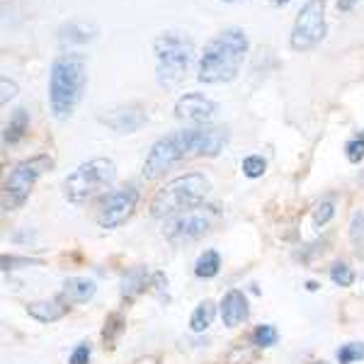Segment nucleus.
<instances>
[{
    "instance_id": "1",
    "label": "nucleus",
    "mask_w": 364,
    "mask_h": 364,
    "mask_svg": "<svg viewBox=\"0 0 364 364\" xmlns=\"http://www.w3.org/2000/svg\"><path fill=\"white\" fill-rule=\"evenodd\" d=\"M226 146V132L221 127H192V129H180L168 136L158 139L151 146L149 156L144 161V178L156 180L161 178L166 170H170L178 163L187 161L195 156H207L214 158L221 154V149Z\"/></svg>"
},
{
    "instance_id": "2",
    "label": "nucleus",
    "mask_w": 364,
    "mask_h": 364,
    "mask_svg": "<svg viewBox=\"0 0 364 364\" xmlns=\"http://www.w3.org/2000/svg\"><path fill=\"white\" fill-rule=\"evenodd\" d=\"M250 49L248 34L240 27H226L204 44L199 56L197 80L199 83H228L238 75Z\"/></svg>"
},
{
    "instance_id": "3",
    "label": "nucleus",
    "mask_w": 364,
    "mask_h": 364,
    "mask_svg": "<svg viewBox=\"0 0 364 364\" xmlns=\"http://www.w3.org/2000/svg\"><path fill=\"white\" fill-rule=\"evenodd\" d=\"M87 85V58L78 51H68L54 58L49 68V105L58 122L68 119L83 100Z\"/></svg>"
},
{
    "instance_id": "4",
    "label": "nucleus",
    "mask_w": 364,
    "mask_h": 364,
    "mask_svg": "<svg viewBox=\"0 0 364 364\" xmlns=\"http://www.w3.org/2000/svg\"><path fill=\"white\" fill-rule=\"evenodd\" d=\"M209 190H211V182L207 175L202 173L180 175V178L166 182L156 192L154 202H151V216H156V219H173V216L195 211L207 199Z\"/></svg>"
},
{
    "instance_id": "5",
    "label": "nucleus",
    "mask_w": 364,
    "mask_h": 364,
    "mask_svg": "<svg viewBox=\"0 0 364 364\" xmlns=\"http://www.w3.org/2000/svg\"><path fill=\"white\" fill-rule=\"evenodd\" d=\"M156 80L161 87H178L187 78L195 58V44L182 32H163L154 42Z\"/></svg>"
},
{
    "instance_id": "6",
    "label": "nucleus",
    "mask_w": 364,
    "mask_h": 364,
    "mask_svg": "<svg viewBox=\"0 0 364 364\" xmlns=\"http://www.w3.org/2000/svg\"><path fill=\"white\" fill-rule=\"evenodd\" d=\"M117 180V166L112 158H92L68 175L63 182V195L68 202L83 204L100 192L109 190Z\"/></svg>"
},
{
    "instance_id": "7",
    "label": "nucleus",
    "mask_w": 364,
    "mask_h": 364,
    "mask_svg": "<svg viewBox=\"0 0 364 364\" xmlns=\"http://www.w3.org/2000/svg\"><path fill=\"white\" fill-rule=\"evenodd\" d=\"M54 168V161H51L46 154L32 156L27 161H20L17 166L10 170L8 178H5L3 185V209L5 211H15L20 209L22 204L27 202L29 192H32L34 182H37L46 170Z\"/></svg>"
},
{
    "instance_id": "8",
    "label": "nucleus",
    "mask_w": 364,
    "mask_h": 364,
    "mask_svg": "<svg viewBox=\"0 0 364 364\" xmlns=\"http://www.w3.org/2000/svg\"><path fill=\"white\" fill-rule=\"evenodd\" d=\"M328 32L326 25V0H306L299 10L294 27H291L289 44L294 51H311L316 49Z\"/></svg>"
},
{
    "instance_id": "9",
    "label": "nucleus",
    "mask_w": 364,
    "mask_h": 364,
    "mask_svg": "<svg viewBox=\"0 0 364 364\" xmlns=\"http://www.w3.org/2000/svg\"><path fill=\"white\" fill-rule=\"evenodd\" d=\"M136 204H139V190L134 185H124V187H119V190L109 192V195L105 197L102 207H100V211H97L100 228L122 226L129 216L134 214Z\"/></svg>"
},
{
    "instance_id": "10",
    "label": "nucleus",
    "mask_w": 364,
    "mask_h": 364,
    "mask_svg": "<svg viewBox=\"0 0 364 364\" xmlns=\"http://www.w3.org/2000/svg\"><path fill=\"white\" fill-rule=\"evenodd\" d=\"M211 226V216L207 211H187V214H180V216H173V219L166 221V233L168 240L173 243H185V240H195L199 238L202 233H207Z\"/></svg>"
},
{
    "instance_id": "11",
    "label": "nucleus",
    "mask_w": 364,
    "mask_h": 364,
    "mask_svg": "<svg viewBox=\"0 0 364 364\" xmlns=\"http://www.w3.org/2000/svg\"><path fill=\"white\" fill-rule=\"evenodd\" d=\"M216 112V102L202 92H187L182 95L178 102H175V117L185 122H192V124H204L209 122Z\"/></svg>"
},
{
    "instance_id": "12",
    "label": "nucleus",
    "mask_w": 364,
    "mask_h": 364,
    "mask_svg": "<svg viewBox=\"0 0 364 364\" xmlns=\"http://www.w3.org/2000/svg\"><path fill=\"white\" fill-rule=\"evenodd\" d=\"M102 122L119 134H132L146 124V112L141 107H136V105H129V107H119V109H112L109 114H105Z\"/></svg>"
},
{
    "instance_id": "13",
    "label": "nucleus",
    "mask_w": 364,
    "mask_h": 364,
    "mask_svg": "<svg viewBox=\"0 0 364 364\" xmlns=\"http://www.w3.org/2000/svg\"><path fill=\"white\" fill-rule=\"evenodd\" d=\"M97 37V25L87 20H70L58 29V44L61 46H78L87 44Z\"/></svg>"
},
{
    "instance_id": "14",
    "label": "nucleus",
    "mask_w": 364,
    "mask_h": 364,
    "mask_svg": "<svg viewBox=\"0 0 364 364\" xmlns=\"http://www.w3.org/2000/svg\"><path fill=\"white\" fill-rule=\"evenodd\" d=\"M221 318H224V326L236 328L238 323H243L248 318V299H245L243 291L231 289L221 301Z\"/></svg>"
},
{
    "instance_id": "15",
    "label": "nucleus",
    "mask_w": 364,
    "mask_h": 364,
    "mask_svg": "<svg viewBox=\"0 0 364 364\" xmlns=\"http://www.w3.org/2000/svg\"><path fill=\"white\" fill-rule=\"evenodd\" d=\"M97 287L92 279H85V277H73L63 284V291H61V301H66L68 306L70 304H85L95 296Z\"/></svg>"
},
{
    "instance_id": "16",
    "label": "nucleus",
    "mask_w": 364,
    "mask_h": 364,
    "mask_svg": "<svg viewBox=\"0 0 364 364\" xmlns=\"http://www.w3.org/2000/svg\"><path fill=\"white\" fill-rule=\"evenodd\" d=\"M68 311V304L56 299V301H34L27 306V314L32 318H37L39 323H54L58 318H63Z\"/></svg>"
},
{
    "instance_id": "17",
    "label": "nucleus",
    "mask_w": 364,
    "mask_h": 364,
    "mask_svg": "<svg viewBox=\"0 0 364 364\" xmlns=\"http://www.w3.org/2000/svg\"><path fill=\"white\" fill-rule=\"evenodd\" d=\"M149 284V269L146 267H132L122 279V296L124 299H134L136 294L146 289Z\"/></svg>"
},
{
    "instance_id": "18",
    "label": "nucleus",
    "mask_w": 364,
    "mask_h": 364,
    "mask_svg": "<svg viewBox=\"0 0 364 364\" xmlns=\"http://www.w3.org/2000/svg\"><path fill=\"white\" fill-rule=\"evenodd\" d=\"M27 129H29V114H27V109H15V114L10 117V122H8V127H5V144H17L22 136L27 134Z\"/></svg>"
},
{
    "instance_id": "19",
    "label": "nucleus",
    "mask_w": 364,
    "mask_h": 364,
    "mask_svg": "<svg viewBox=\"0 0 364 364\" xmlns=\"http://www.w3.org/2000/svg\"><path fill=\"white\" fill-rule=\"evenodd\" d=\"M219 267H221L219 252H216V250H204L202 255H199L197 265H195V274H197V277L209 279V277H216V274H219Z\"/></svg>"
},
{
    "instance_id": "20",
    "label": "nucleus",
    "mask_w": 364,
    "mask_h": 364,
    "mask_svg": "<svg viewBox=\"0 0 364 364\" xmlns=\"http://www.w3.org/2000/svg\"><path fill=\"white\" fill-rule=\"evenodd\" d=\"M214 316H216V306H214V304H211V301H202L195 309V314H192L190 328L195 333H204L211 326V323H214Z\"/></svg>"
},
{
    "instance_id": "21",
    "label": "nucleus",
    "mask_w": 364,
    "mask_h": 364,
    "mask_svg": "<svg viewBox=\"0 0 364 364\" xmlns=\"http://www.w3.org/2000/svg\"><path fill=\"white\" fill-rule=\"evenodd\" d=\"M279 333L274 326H257L255 331H252V345L255 348H272L274 343H277Z\"/></svg>"
},
{
    "instance_id": "22",
    "label": "nucleus",
    "mask_w": 364,
    "mask_h": 364,
    "mask_svg": "<svg viewBox=\"0 0 364 364\" xmlns=\"http://www.w3.org/2000/svg\"><path fill=\"white\" fill-rule=\"evenodd\" d=\"M124 331V318H122V314H112L107 318V323H105V343L109 345V348H114V340H117V336Z\"/></svg>"
},
{
    "instance_id": "23",
    "label": "nucleus",
    "mask_w": 364,
    "mask_h": 364,
    "mask_svg": "<svg viewBox=\"0 0 364 364\" xmlns=\"http://www.w3.org/2000/svg\"><path fill=\"white\" fill-rule=\"evenodd\" d=\"M357 360H364V343H348L338 350V362L340 364H352Z\"/></svg>"
},
{
    "instance_id": "24",
    "label": "nucleus",
    "mask_w": 364,
    "mask_h": 364,
    "mask_svg": "<svg viewBox=\"0 0 364 364\" xmlns=\"http://www.w3.org/2000/svg\"><path fill=\"white\" fill-rule=\"evenodd\" d=\"M331 279H333V284H338V287H350L352 282H355V272H352L345 262H336V265L331 267Z\"/></svg>"
},
{
    "instance_id": "25",
    "label": "nucleus",
    "mask_w": 364,
    "mask_h": 364,
    "mask_svg": "<svg viewBox=\"0 0 364 364\" xmlns=\"http://www.w3.org/2000/svg\"><path fill=\"white\" fill-rule=\"evenodd\" d=\"M240 168H243L245 178H260V175L265 173L267 163H265V158H262V156H248Z\"/></svg>"
},
{
    "instance_id": "26",
    "label": "nucleus",
    "mask_w": 364,
    "mask_h": 364,
    "mask_svg": "<svg viewBox=\"0 0 364 364\" xmlns=\"http://www.w3.org/2000/svg\"><path fill=\"white\" fill-rule=\"evenodd\" d=\"M350 240L357 248H364V214H357L350 224Z\"/></svg>"
},
{
    "instance_id": "27",
    "label": "nucleus",
    "mask_w": 364,
    "mask_h": 364,
    "mask_svg": "<svg viewBox=\"0 0 364 364\" xmlns=\"http://www.w3.org/2000/svg\"><path fill=\"white\" fill-rule=\"evenodd\" d=\"M345 151H348V161L350 163H360L364 158V134L357 139H352L348 146H345Z\"/></svg>"
},
{
    "instance_id": "28",
    "label": "nucleus",
    "mask_w": 364,
    "mask_h": 364,
    "mask_svg": "<svg viewBox=\"0 0 364 364\" xmlns=\"http://www.w3.org/2000/svg\"><path fill=\"white\" fill-rule=\"evenodd\" d=\"M333 214H336V209H333V202H323L321 207L314 211V224L316 226L328 224V221L333 219Z\"/></svg>"
},
{
    "instance_id": "29",
    "label": "nucleus",
    "mask_w": 364,
    "mask_h": 364,
    "mask_svg": "<svg viewBox=\"0 0 364 364\" xmlns=\"http://www.w3.org/2000/svg\"><path fill=\"white\" fill-rule=\"evenodd\" d=\"M0 85H3V95H0V102L8 105L10 100L17 95V83H15V80H10L8 75H3V78H0Z\"/></svg>"
},
{
    "instance_id": "30",
    "label": "nucleus",
    "mask_w": 364,
    "mask_h": 364,
    "mask_svg": "<svg viewBox=\"0 0 364 364\" xmlns=\"http://www.w3.org/2000/svg\"><path fill=\"white\" fill-rule=\"evenodd\" d=\"M90 362V345H78V348L73 350V355H70L68 364H87Z\"/></svg>"
},
{
    "instance_id": "31",
    "label": "nucleus",
    "mask_w": 364,
    "mask_h": 364,
    "mask_svg": "<svg viewBox=\"0 0 364 364\" xmlns=\"http://www.w3.org/2000/svg\"><path fill=\"white\" fill-rule=\"evenodd\" d=\"M357 0H338V8L343 10V13H350L352 8H355Z\"/></svg>"
},
{
    "instance_id": "32",
    "label": "nucleus",
    "mask_w": 364,
    "mask_h": 364,
    "mask_svg": "<svg viewBox=\"0 0 364 364\" xmlns=\"http://www.w3.org/2000/svg\"><path fill=\"white\" fill-rule=\"evenodd\" d=\"M132 364H158V357L156 355H146V357H139V360H134Z\"/></svg>"
},
{
    "instance_id": "33",
    "label": "nucleus",
    "mask_w": 364,
    "mask_h": 364,
    "mask_svg": "<svg viewBox=\"0 0 364 364\" xmlns=\"http://www.w3.org/2000/svg\"><path fill=\"white\" fill-rule=\"evenodd\" d=\"M306 287H309V291H316V289H318V284H316V282H309Z\"/></svg>"
},
{
    "instance_id": "34",
    "label": "nucleus",
    "mask_w": 364,
    "mask_h": 364,
    "mask_svg": "<svg viewBox=\"0 0 364 364\" xmlns=\"http://www.w3.org/2000/svg\"><path fill=\"white\" fill-rule=\"evenodd\" d=\"M274 3H277V5H287L289 0H274Z\"/></svg>"
},
{
    "instance_id": "35",
    "label": "nucleus",
    "mask_w": 364,
    "mask_h": 364,
    "mask_svg": "<svg viewBox=\"0 0 364 364\" xmlns=\"http://www.w3.org/2000/svg\"><path fill=\"white\" fill-rule=\"evenodd\" d=\"M224 3H238V0H224Z\"/></svg>"
},
{
    "instance_id": "36",
    "label": "nucleus",
    "mask_w": 364,
    "mask_h": 364,
    "mask_svg": "<svg viewBox=\"0 0 364 364\" xmlns=\"http://www.w3.org/2000/svg\"><path fill=\"white\" fill-rule=\"evenodd\" d=\"M321 364H323V362H321Z\"/></svg>"
}]
</instances>
